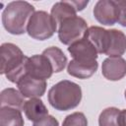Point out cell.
<instances>
[{"label":"cell","mask_w":126,"mask_h":126,"mask_svg":"<svg viewBox=\"0 0 126 126\" xmlns=\"http://www.w3.org/2000/svg\"><path fill=\"white\" fill-rule=\"evenodd\" d=\"M34 7L27 1H12L6 5L2 12V24L11 34L20 35L27 32V27Z\"/></svg>","instance_id":"1"},{"label":"cell","mask_w":126,"mask_h":126,"mask_svg":"<svg viewBox=\"0 0 126 126\" xmlns=\"http://www.w3.org/2000/svg\"><path fill=\"white\" fill-rule=\"evenodd\" d=\"M49 104L59 111H67L77 107L82 100L81 87L69 80L53 85L47 94Z\"/></svg>","instance_id":"2"},{"label":"cell","mask_w":126,"mask_h":126,"mask_svg":"<svg viewBox=\"0 0 126 126\" xmlns=\"http://www.w3.org/2000/svg\"><path fill=\"white\" fill-rule=\"evenodd\" d=\"M1 70L0 73L5 75L8 81L17 84L19 80L26 75V64L28 56L14 43L5 42L1 47Z\"/></svg>","instance_id":"3"},{"label":"cell","mask_w":126,"mask_h":126,"mask_svg":"<svg viewBox=\"0 0 126 126\" xmlns=\"http://www.w3.org/2000/svg\"><path fill=\"white\" fill-rule=\"evenodd\" d=\"M56 32L57 25L52 17L45 11H35L31 17L27 27L28 34L37 40L48 39Z\"/></svg>","instance_id":"4"},{"label":"cell","mask_w":126,"mask_h":126,"mask_svg":"<svg viewBox=\"0 0 126 126\" xmlns=\"http://www.w3.org/2000/svg\"><path fill=\"white\" fill-rule=\"evenodd\" d=\"M87 22L79 17L74 16L62 21L57 29L58 38L61 43L71 45L72 43L82 39L88 31Z\"/></svg>","instance_id":"5"},{"label":"cell","mask_w":126,"mask_h":126,"mask_svg":"<svg viewBox=\"0 0 126 126\" xmlns=\"http://www.w3.org/2000/svg\"><path fill=\"white\" fill-rule=\"evenodd\" d=\"M53 68L46 56L35 54L29 57L26 64V74L32 78L46 81L53 74Z\"/></svg>","instance_id":"6"},{"label":"cell","mask_w":126,"mask_h":126,"mask_svg":"<svg viewBox=\"0 0 126 126\" xmlns=\"http://www.w3.org/2000/svg\"><path fill=\"white\" fill-rule=\"evenodd\" d=\"M93 13L98 23L104 26H112L118 21L119 8L116 1L98 0L94 4Z\"/></svg>","instance_id":"7"},{"label":"cell","mask_w":126,"mask_h":126,"mask_svg":"<svg viewBox=\"0 0 126 126\" xmlns=\"http://www.w3.org/2000/svg\"><path fill=\"white\" fill-rule=\"evenodd\" d=\"M126 51V35L119 30H106L103 54L108 57H121Z\"/></svg>","instance_id":"8"},{"label":"cell","mask_w":126,"mask_h":126,"mask_svg":"<svg viewBox=\"0 0 126 126\" xmlns=\"http://www.w3.org/2000/svg\"><path fill=\"white\" fill-rule=\"evenodd\" d=\"M68 51L74 60L83 62L96 61L98 52L94 45L85 35L82 39L72 43L68 47Z\"/></svg>","instance_id":"9"},{"label":"cell","mask_w":126,"mask_h":126,"mask_svg":"<svg viewBox=\"0 0 126 126\" xmlns=\"http://www.w3.org/2000/svg\"><path fill=\"white\" fill-rule=\"evenodd\" d=\"M46 81L32 78L27 74L24 75L17 83L20 93L24 95V97L28 98L42 96L46 91Z\"/></svg>","instance_id":"10"},{"label":"cell","mask_w":126,"mask_h":126,"mask_svg":"<svg viewBox=\"0 0 126 126\" xmlns=\"http://www.w3.org/2000/svg\"><path fill=\"white\" fill-rule=\"evenodd\" d=\"M102 76L109 81H119L126 76V60L122 57H108L101 65Z\"/></svg>","instance_id":"11"},{"label":"cell","mask_w":126,"mask_h":126,"mask_svg":"<svg viewBox=\"0 0 126 126\" xmlns=\"http://www.w3.org/2000/svg\"><path fill=\"white\" fill-rule=\"evenodd\" d=\"M97 67V61L83 62L72 59L67 65V72L72 77L78 79H89L96 72Z\"/></svg>","instance_id":"12"},{"label":"cell","mask_w":126,"mask_h":126,"mask_svg":"<svg viewBox=\"0 0 126 126\" xmlns=\"http://www.w3.org/2000/svg\"><path fill=\"white\" fill-rule=\"evenodd\" d=\"M23 110L25 112L26 117L30 120L34 122H37L48 115V109L43 103L41 99L38 97L30 98L27 101H25Z\"/></svg>","instance_id":"13"},{"label":"cell","mask_w":126,"mask_h":126,"mask_svg":"<svg viewBox=\"0 0 126 126\" xmlns=\"http://www.w3.org/2000/svg\"><path fill=\"white\" fill-rule=\"evenodd\" d=\"M25 104L24 95L19 90L13 88L4 89L0 94V106H8L23 110Z\"/></svg>","instance_id":"14"},{"label":"cell","mask_w":126,"mask_h":126,"mask_svg":"<svg viewBox=\"0 0 126 126\" xmlns=\"http://www.w3.org/2000/svg\"><path fill=\"white\" fill-rule=\"evenodd\" d=\"M76 13L77 11L72 6L70 1H60V2H56L52 6L50 11V16L57 25V29H58V26L62 21L70 17L77 16Z\"/></svg>","instance_id":"15"},{"label":"cell","mask_w":126,"mask_h":126,"mask_svg":"<svg viewBox=\"0 0 126 126\" xmlns=\"http://www.w3.org/2000/svg\"><path fill=\"white\" fill-rule=\"evenodd\" d=\"M41 54H43L48 58V60L52 65L54 73H60L61 71H63L68 63L66 55L57 46H50L44 49Z\"/></svg>","instance_id":"16"},{"label":"cell","mask_w":126,"mask_h":126,"mask_svg":"<svg viewBox=\"0 0 126 126\" xmlns=\"http://www.w3.org/2000/svg\"><path fill=\"white\" fill-rule=\"evenodd\" d=\"M24 118L20 109L0 107V126H24Z\"/></svg>","instance_id":"17"},{"label":"cell","mask_w":126,"mask_h":126,"mask_svg":"<svg viewBox=\"0 0 126 126\" xmlns=\"http://www.w3.org/2000/svg\"><path fill=\"white\" fill-rule=\"evenodd\" d=\"M120 109L116 107H107L103 109L98 116V126H118V115Z\"/></svg>","instance_id":"18"},{"label":"cell","mask_w":126,"mask_h":126,"mask_svg":"<svg viewBox=\"0 0 126 126\" xmlns=\"http://www.w3.org/2000/svg\"><path fill=\"white\" fill-rule=\"evenodd\" d=\"M62 126H88V120L84 113L74 112L65 117Z\"/></svg>","instance_id":"19"},{"label":"cell","mask_w":126,"mask_h":126,"mask_svg":"<svg viewBox=\"0 0 126 126\" xmlns=\"http://www.w3.org/2000/svg\"><path fill=\"white\" fill-rule=\"evenodd\" d=\"M116 2L119 8V16L117 22L119 25L126 28V0H118Z\"/></svg>","instance_id":"20"},{"label":"cell","mask_w":126,"mask_h":126,"mask_svg":"<svg viewBox=\"0 0 126 126\" xmlns=\"http://www.w3.org/2000/svg\"><path fill=\"white\" fill-rule=\"evenodd\" d=\"M33 126H59V122L55 117L48 114L47 116H45L41 120L34 122Z\"/></svg>","instance_id":"21"},{"label":"cell","mask_w":126,"mask_h":126,"mask_svg":"<svg viewBox=\"0 0 126 126\" xmlns=\"http://www.w3.org/2000/svg\"><path fill=\"white\" fill-rule=\"evenodd\" d=\"M70 3L72 4V6L76 9V11H82L85 9V7L89 4V1H70Z\"/></svg>","instance_id":"22"},{"label":"cell","mask_w":126,"mask_h":126,"mask_svg":"<svg viewBox=\"0 0 126 126\" xmlns=\"http://www.w3.org/2000/svg\"><path fill=\"white\" fill-rule=\"evenodd\" d=\"M118 126H126V109H122L119 112Z\"/></svg>","instance_id":"23"},{"label":"cell","mask_w":126,"mask_h":126,"mask_svg":"<svg viewBox=\"0 0 126 126\" xmlns=\"http://www.w3.org/2000/svg\"><path fill=\"white\" fill-rule=\"evenodd\" d=\"M125 98H126V90H125Z\"/></svg>","instance_id":"24"}]
</instances>
